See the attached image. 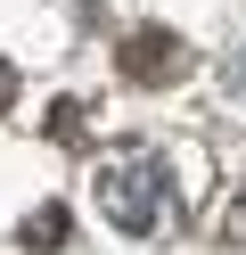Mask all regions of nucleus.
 <instances>
[{"mask_svg":"<svg viewBox=\"0 0 246 255\" xmlns=\"http://www.w3.org/2000/svg\"><path fill=\"white\" fill-rule=\"evenodd\" d=\"M98 214H107L115 231H131V239L164 231V222H172V173H164V156H148V148L107 156V165H98Z\"/></svg>","mask_w":246,"mask_h":255,"instance_id":"f257e3e1","label":"nucleus"},{"mask_svg":"<svg viewBox=\"0 0 246 255\" xmlns=\"http://www.w3.org/2000/svg\"><path fill=\"white\" fill-rule=\"evenodd\" d=\"M25 239H41V247H58V239H66V222H58V206H49L41 222H25Z\"/></svg>","mask_w":246,"mask_h":255,"instance_id":"f03ea898","label":"nucleus"}]
</instances>
